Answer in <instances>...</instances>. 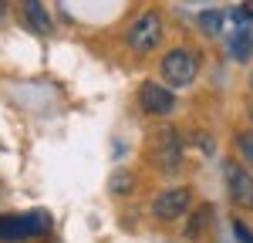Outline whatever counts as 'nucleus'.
Here are the masks:
<instances>
[{
    "mask_svg": "<svg viewBox=\"0 0 253 243\" xmlns=\"http://www.w3.org/2000/svg\"><path fill=\"white\" fill-rule=\"evenodd\" d=\"M47 226H51V216L47 213H7V216H0V240L3 243H17V240H31V237H44L47 233Z\"/></svg>",
    "mask_w": 253,
    "mask_h": 243,
    "instance_id": "nucleus-1",
    "label": "nucleus"
},
{
    "mask_svg": "<svg viewBox=\"0 0 253 243\" xmlns=\"http://www.w3.org/2000/svg\"><path fill=\"white\" fill-rule=\"evenodd\" d=\"M159 71H162V78L169 81L172 88H182V84H189V81L199 75V58H196L193 51H186V47H172V51L162 58Z\"/></svg>",
    "mask_w": 253,
    "mask_h": 243,
    "instance_id": "nucleus-2",
    "label": "nucleus"
},
{
    "mask_svg": "<svg viewBox=\"0 0 253 243\" xmlns=\"http://www.w3.org/2000/svg\"><path fill=\"white\" fill-rule=\"evenodd\" d=\"M159 40H162V17H159L156 10L142 14V17L128 27V47H132L135 54H152L159 47Z\"/></svg>",
    "mask_w": 253,
    "mask_h": 243,
    "instance_id": "nucleus-3",
    "label": "nucleus"
},
{
    "mask_svg": "<svg viewBox=\"0 0 253 243\" xmlns=\"http://www.w3.org/2000/svg\"><path fill=\"white\" fill-rule=\"evenodd\" d=\"M193 206V189L189 186H175V189H166L156 202H152V216L162 223H172L179 216H186Z\"/></svg>",
    "mask_w": 253,
    "mask_h": 243,
    "instance_id": "nucleus-4",
    "label": "nucleus"
},
{
    "mask_svg": "<svg viewBox=\"0 0 253 243\" xmlns=\"http://www.w3.org/2000/svg\"><path fill=\"white\" fill-rule=\"evenodd\" d=\"M223 176H226V189H230V200L240 209H253V176L236 165V162H226L223 165Z\"/></svg>",
    "mask_w": 253,
    "mask_h": 243,
    "instance_id": "nucleus-5",
    "label": "nucleus"
},
{
    "mask_svg": "<svg viewBox=\"0 0 253 243\" xmlns=\"http://www.w3.org/2000/svg\"><path fill=\"white\" fill-rule=\"evenodd\" d=\"M138 105L149 112V115H169L175 108V95L169 88H162V84H142V91H138Z\"/></svg>",
    "mask_w": 253,
    "mask_h": 243,
    "instance_id": "nucleus-6",
    "label": "nucleus"
},
{
    "mask_svg": "<svg viewBox=\"0 0 253 243\" xmlns=\"http://www.w3.org/2000/svg\"><path fill=\"white\" fill-rule=\"evenodd\" d=\"M159 159L166 169H175L179 165V156H182V142H179V132L175 128H162V135H159Z\"/></svg>",
    "mask_w": 253,
    "mask_h": 243,
    "instance_id": "nucleus-7",
    "label": "nucleus"
},
{
    "mask_svg": "<svg viewBox=\"0 0 253 243\" xmlns=\"http://www.w3.org/2000/svg\"><path fill=\"white\" fill-rule=\"evenodd\" d=\"M24 20H27V27L38 31V34H47V31H51L47 7H44L41 0H24Z\"/></svg>",
    "mask_w": 253,
    "mask_h": 243,
    "instance_id": "nucleus-8",
    "label": "nucleus"
},
{
    "mask_svg": "<svg viewBox=\"0 0 253 243\" xmlns=\"http://www.w3.org/2000/svg\"><path fill=\"white\" fill-rule=\"evenodd\" d=\"M210 220H213V209L210 206H199L193 216L186 220V240H203V230L210 226Z\"/></svg>",
    "mask_w": 253,
    "mask_h": 243,
    "instance_id": "nucleus-9",
    "label": "nucleus"
},
{
    "mask_svg": "<svg viewBox=\"0 0 253 243\" xmlns=\"http://www.w3.org/2000/svg\"><path fill=\"white\" fill-rule=\"evenodd\" d=\"M230 54H233L236 61H247L253 54V34H250V31L233 34V40H230Z\"/></svg>",
    "mask_w": 253,
    "mask_h": 243,
    "instance_id": "nucleus-10",
    "label": "nucleus"
},
{
    "mask_svg": "<svg viewBox=\"0 0 253 243\" xmlns=\"http://www.w3.org/2000/svg\"><path fill=\"white\" fill-rule=\"evenodd\" d=\"M132 186H135V179H132V172H128V169H125V172H115V176H112V182H108V189H112L115 196L132 193Z\"/></svg>",
    "mask_w": 253,
    "mask_h": 243,
    "instance_id": "nucleus-11",
    "label": "nucleus"
},
{
    "mask_svg": "<svg viewBox=\"0 0 253 243\" xmlns=\"http://www.w3.org/2000/svg\"><path fill=\"white\" fill-rule=\"evenodd\" d=\"M199 24H203V31L219 34V27H223V14H219V10H203V14H199Z\"/></svg>",
    "mask_w": 253,
    "mask_h": 243,
    "instance_id": "nucleus-12",
    "label": "nucleus"
},
{
    "mask_svg": "<svg viewBox=\"0 0 253 243\" xmlns=\"http://www.w3.org/2000/svg\"><path fill=\"white\" fill-rule=\"evenodd\" d=\"M236 149H240V156L253 165V132H240V135H236Z\"/></svg>",
    "mask_w": 253,
    "mask_h": 243,
    "instance_id": "nucleus-13",
    "label": "nucleus"
},
{
    "mask_svg": "<svg viewBox=\"0 0 253 243\" xmlns=\"http://www.w3.org/2000/svg\"><path fill=\"white\" fill-rule=\"evenodd\" d=\"M233 20H253V0H247L243 7H236V10H233Z\"/></svg>",
    "mask_w": 253,
    "mask_h": 243,
    "instance_id": "nucleus-14",
    "label": "nucleus"
},
{
    "mask_svg": "<svg viewBox=\"0 0 253 243\" xmlns=\"http://www.w3.org/2000/svg\"><path fill=\"white\" fill-rule=\"evenodd\" d=\"M233 230H236V237H240L243 243H253V233H250V226H247V223L233 220Z\"/></svg>",
    "mask_w": 253,
    "mask_h": 243,
    "instance_id": "nucleus-15",
    "label": "nucleus"
},
{
    "mask_svg": "<svg viewBox=\"0 0 253 243\" xmlns=\"http://www.w3.org/2000/svg\"><path fill=\"white\" fill-rule=\"evenodd\" d=\"M3 14H7V0H0V17H3Z\"/></svg>",
    "mask_w": 253,
    "mask_h": 243,
    "instance_id": "nucleus-16",
    "label": "nucleus"
},
{
    "mask_svg": "<svg viewBox=\"0 0 253 243\" xmlns=\"http://www.w3.org/2000/svg\"><path fill=\"white\" fill-rule=\"evenodd\" d=\"M250 119H253V105H250Z\"/></svg>",
    "mask_w": 253,
    "mask_h": 243,
    "instance_id": "nucleus-17",
    "label": "nucleus"
},
{
    "mask_svg": "<svg viewBox=\"0 0 253 243\" xmlns=\"http://www.w3.org/2000/svg\"><path fill=\"white\" fill-rule=\"evenodd\" d=\"M250 88H253V75H250Z\"/></svg>",
    "mask_w": 253,
    "mask_h": 243,
    "instance_id": "nucleus-18",
    "label": "nucleus"
}]
</instances>
